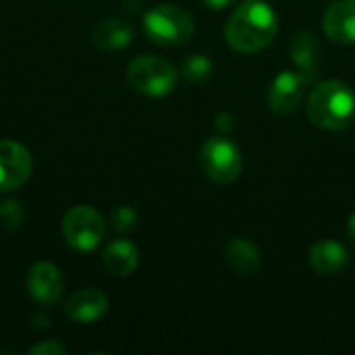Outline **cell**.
Wrapping results in <instances>:
<instances>
[{
	"label": "cell",
	"instance_id": "6da1fadb",
	"mask_svg": "<svg viewBox=\"0 0 355 355\" xmlns=\"http://www.w3.org/2000/svg\"><path fill=\"white\" fill-rule=\"evenodd\" d=\"M279 33V17L266 0H243L227 21V44L243 54L260 52Z\"/></svg>",
	"mask_w": 355,
	"mask_h": 355
},
{
	"label": "cell",
	"instance_id": "7a4b0ae2",
	"mask_svg": "<svg viewBox=\"0 0 355 355\" xmlns=\"http://www.w3.org/2000/svg\"><path fill=\"white\" fill-rule=\"evenodd\" d=\"M310 121L327 131H345L355 123V92L343 81L318 83L308 98Z\"/></svg>",
	"mask_w": 355,
	"mask_h": 355
},
{
	"label": "cell",
	"instance_id": "3957f363",
	"mask_svg": "<svg viewBox=\"0 0 355 355\" xmlns=\"http://www.w3.org/2000/svg\"><path fill=\"white\" fill-rule=\"evenodd\" d=\"M193 17L177 4H158L144 17V33L158 46H181L193 35Z\"/></svg>",
	"mask_w": 355,
	"mask_h": 355
},
{
	"label": "cell",
	"instance_id": "277c9868",
	"mask_svg": "<svg viewBox=\"0 0 355 355\" xmlns=\"http://www.w3.org/2000/svg\"><path fill=\"white\" fill-rule=\"evenodd\" d=\"M127 79L135 92L150 96V98L168 96L177 87L175 67L168 60L160 56H152V54H144L131 60L127 69Z\"/></svg>",
	"mask_w": 355,
	"mask_h": 355
},
{
	"label": "cell",
	"instance_id": "5b68a950",
	"mask_svg": "<svg viewBox=\"0 0 355 355\" xmlns=\"http://www.w3.org/2000/svg\"><path fill=\"white\" fill-rule=\"evenodd\" d=\"M106 235L104 218L92 206H73L62 218V237L69 248L81 254L94 252Z\"/></svg>",
	"mask_w": 355,
	"mask_h": 355
},
{
	"label": "cell",
	"instance_id": "8992f818",
	"mask_svg": "<svg viewBox=\"0 0 355 355\" xmlns=\"http://www.w3.org/2000/svg\"><path fill=\"white\" fill-rule=\"evenodd\" d=\"M200 164L208 179L220 185H229L241 175L243 158H241V150L231 139L218 135V137H210L200 148Z\"/></svg>",
	"mask_w": 355,
	"mask_h": 355
},
{
	"label": "cell",
	"instance_id": "52a82bcc",
	"mask_svg": "<svg viewBox=\"0 0 355 355\" xmlns=\"http://www.w3.org/2000/svg\"><path fill=\"white\" fill-rule=\"evenodd\" d=\"M33 171L31 154L12 139H0V191H12L27 183Z\"/></svg>",
	"mask_w": 355,
	"mask_h": 355
},
{
	"label": "cell",
	"instance_id": "ba28073f",
	"mask_svg": "<svg viewBox=\"0 0 355 355\" xmlns=\"http://www.w3.org/2000/svg\"><path fill=\"white\" fill-rule=\"evenodd\" d=\"M308 85L306 77L302 73H293V71H283L275 77V81L268 87V96L266 102L270 106V110L275 114H289L293 112L302 98H304V87Z\"/></svg>",
	"mask_w": 355,
	"mask_h": 355
},
{
	"label": "cell",
	"instance_id": "9c48e42d",
	"mask_svg": "<svg viewBox=\"0 0 355 355\" xmlns=\"http://www.w3.org/2000/svg\"><path fill=\"white\" fill-rule=\"evenodd\" d=\"M27 291L29 295L44 306L58 304L64 291V279L58 266L52 262H37L29 268L27 275Z\"/></svg>",
	"mask_w": 355,
	"mask_h": 355
},
{
	"label": "cell",
	"instance_id": "30bf717a",
	"mask_svg": "<svg viewBox=\"0 0 355 355\" xmlns=\"http://www.w3.org/2000/svg\"><path fill=\"white\" fill-rule=\"evenodd\" d=\"M108 312V297L94 287L73 293L64 304V314L79 324H94Z\"/></svg>",
	"mask_w": 355,
	"mask_h": 355
},
{
	"label": "cell",
	"instance_id": "8fae6325",
	"mask_svg": "<svg viewBox=\"0 0 355 355\" xmlns=\"http://www.w3.org/2000/svg\"><path fill=\"white\" fill-rule=\"evenodd\" d=\"M324 33L339 44H355V0H335L324 12Z\"/></svg>",
	"mask_w": 355,
	"mask_h": 355
},
{
	"label": "cell",
	"instance_id": "7c38bea8",
	"mask_svg": "<svg viewBox=\"0 0 355 355\" xmlns=\"http://www.w3.org/2000/svg\"><path fill=\"white\" fill-rule=\"evenodd\" d=\"M347 262H349L347 250L337 241L324 239V241L314 243L310 250V264L322 277L341 275L347 268Z\"/></svg>",
	"mask_w": 355,
	"mask_h": 355
},
{
	"label": "cell",
	"instance_id": "4fadbf2b",
	"mask_svg": "<svg viewBox=\"0 0 355 355\" xmlns=\"http://www.w3.org/2000/svg\"><path fill=\"white\" fill-rule=\"evenodd\" d=\"M102 262H104V268L110 275L129 277V275L135 272V268L139 264V252L131 241L114 239L112 243L106 245V250L102 254Z\"/></svg>",
	"mask_w": 355,
	"mask_h": 355
},
{
	"label": "cell",
	"instance_id": "5bb4252c",
	"mask_svg": "<svg viewBox=\"0 0 355 355\" xmlns=\"http://www.w3.org/2000/svg\"><path fill=\"white\" fill-rule=\"evenodd\" d=\"M225 260L237 275L248 277L260 270V250L256 248V243H252L245 237H237L229 241L225 250Z\"/></svg>",
	"mask_w": 355,
	"mask_h": 355
},
{
	"label": "cell",
	"instance_id": "9a60e30c",
	"mask_svg": "<svg viewBox=\"0 0 355 355\" xmlns=\"http://www.w3.org/2000/svg\"><path fill=\"white\" fill-rule=\"evenodd\" d=\"M94 44L102 50H121L125 46H129V42L133 40V27L129 21L112 17L102 21L96 29H94Z\"/></svg>",
	"mask_w": 355,
	"mask_h": 355
},
{
	"label": "cell",
	"instance_id": "2e32d148",
	"mask_svg": "<svg viewBox=\"0 0 355 355\" xmlns=\"http://www.w3.org/2000/svg\"><path fill=\"white\" fill-rule=\"evenodd\" d=\"M291 58L293 62L300 67V73L306 77L308 85L312 83V79L316 77V71H318V42L312 33H297L293 40H291Z\"/></svg>",
	"mask_w": 355,
	"mask_h": 355
},
{
	"label": "cell",
	"instance_id": "e0dca14e",
	"mask_svg": "<svg viewBox=\"0 0 355 355\" xmlns=\"http://www.w3.org/2000/svg\"><path fill=\"white\" fill-rule=\"evenodd\" d=\"M212 71H214V64L206 54H193L183 62V75L193 83L206 81L212 75Z\"/></svg>",
	"mask_w": 355,
	"mask_h": 355
},
{
	"label": "cell",
	"instance_id": "ac0fdd59",
	"mask_svg": "<svg viewBox=\"0 0 355 355\" xmlns=\"http://www.w3.org/2000/svg\"><path fill=\"white\" fill-rule=\"evenodd\" d=\"M25 220V210L19 202L6 200L0 204V227L2 229H17Z\"/></svg>",
	"mask_w": 355,
	"mask_h": 355
},
{
	"label": "cell",
	"instance_id": "d6986e66",
	"mask_svg": "<svg viewBox=\"0 0 355 355\" xmlns=\"http://www.w3.org/2000/svg\"><path fill=\"white\" fill-rule=\"evenodd\" d=\"M137 214L131 206H119L112 214H110V227L119 233H127L135 227Z\"/></svg>",
	"mask_w": 355,
	"mask_h": 355
},
{
	"label": "cell",
	"instance_id": "ffe728a7",
	"mask_svg": "<svg viewBox=\"0 0 355 355\" xmlns=\"http://www.w3.org/2000/svg\"><path fill=\"white\" fill-rule=\"evenodd\" d=\"M29 354L33 355H67V347L56 341H44L33 347H29Z\"/></svg>",
	"mask_w": 355,
	"mask_h": 355
},
{
	"label": "cell",
	"instance_id": "44dd1931",
	"mask_svg": "<svg viewBox=\"0 0 355 355\" xmlns=\"http://www.w3.org/2000/svg\"><path fill=\"white\" fill-rule=\"evenodd\" d=\"M216 129L218 131H229V129H233V116L231 114H218V119H216Z\"/></svg>",
	"mask_w": 355,
	"mask_h": 355
},
{
	"label": "cell",
	"instance_id": "7402d4cb",
	"mask_svg": "<svg viewBox=\"0 0 355 355\" xmlns=\"http://www.w3.org/2000/svg\"><path fill=\"white\" fill-rule=\"evenodd\" d=\"M208 8H212V10H223V8H227V6H231V4H235L237 0H202Z\"/></svg>",
	"mask_w": 355,
	"mask_h": 355
},
{
	"label": "cell",
	"instance_id": "603a6c76",
	"mask_svg": "<svg viewBox=\"0 0 355 355\" xmlns=\"http://www.w3.org/2000/svg\"><path fill=\"white\" fill-rule=\"evenodd\" d=\"M347 231H349V237L354 239L355 243V212L349 216V225H347Z\"/></svg>",
	"mask_w": 355,
	"mask_h": 355
}]
</instances>
